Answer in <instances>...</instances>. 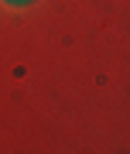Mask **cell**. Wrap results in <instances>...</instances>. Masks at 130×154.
Returning <instances> with one entry per match:
<instances>
[{"mask_svg":"<svg viewBox=\"0 0 130 154\" xmlns=\"http://www.w3.org/2000/svg\"><path fill=\"white\" fill-rule=\"evenodd\" d=\"M11 4H24V0H11Z\"/></svg>","mask_w":130,"mask_h":154,"instance_id":"6da1fadb","label":"cell"}]
</instances>
